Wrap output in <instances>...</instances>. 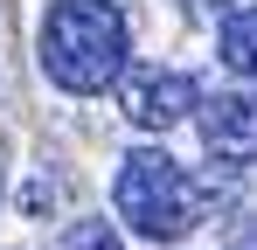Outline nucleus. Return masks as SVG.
<instances>
[{"label": "nucleus", "mask_w": 257, "mask_h": 250, "mask_svg": "<svg viewBox=\"0 0 257 250\" xmlns=\"http://www.w3.org/2000/svg\"><path fill=\"white\" fill-rule=\"evenodd\" d=\"M125 56H132V35H125V14L111 0H56L42 21V70L56 90L70 97H97L125 77Z\"/></svg>", "instance_id": "1"}, {"label": "nucleus", "mask_w": 257, "mask_h": 250, "mask_svg": "<svg viewBox=\"0 0 257 250\" xmlns=\"http://www.w3.org/2000/svg\"><path fill=\"white\" fill-rule=\"evenodd\" d=\"M111 202L125 215L139 236H153V243H174V236H188L195 222H202V188L181 174V160H167L160 146H139L118 160V188H111Z\"/></svg>", "instance_id": "2"}, {"label": "nucleus", "mask_w": 257, "mask_h": 250, "mask_svg": "<svg viewBox=\"0 0 257 250\" xmlns=\"http://www.w3.org/2000/svg\"><path fill=\"white\" fill-rule=\"evenodd\" d=\"M202 118V146L229 167H250L257 160V90H215L195 104Z\"/></svg>", "instance_id": "3"}, {"label": "nucleus", "mask_w": 257, "mask_h": 250, "mask_svg": "<svg viewBox=\"0 0 257 250\" xmlns=\"http://www.w3.org/2000/svg\"><path fill=\"white\" fill-rule=\"evenodd\" d=\"M202 104V90H195V77H181V70H132L125 77V118L146 125V132H167V125H181L188 111Z\"/></svg>", "instance_id": "4"}, {"label": "nucleus", "mask_w": 257, "mask_h": 250, "mask_svg": "<svg viewBox=\"0 0 257 250\" xmlns=\"http://www.w3.org/2000/svg\"><path fill=\"white\" fill-rule=\"evenodd\" d=\"M222 63L243 70V77H257V7H243V14L222 21Z\"/></svg>", "instance_id": "5"}, {"label": "nucleus", "mask_w": 257, "mask_h": 250, "mask_svg": "<svg viewBox=\"0 0 257 250\" xmlns=\"http://www.w3.org/2000/svg\"><path fill=\"white\" fill-rule=\"evenodd\" d=\"M63 250H118V229H111V222H77V229L63 236Z\"/></svg>", "instance_id": "6"}, {"label": "nucleus", "mask_w": 257, "mask_h": 250, "mask_svg": "<svg viewBox=\"0 0 257 250\" xmlns=\"http://www.w3.org/2000/svg\"><path fill=\"white\" fill-rule=\"evenodd\" d=\"M181 14H195V21H209V14H222V0H181Z\"/></svg>", "instance_id": "7"}]
</instances>
